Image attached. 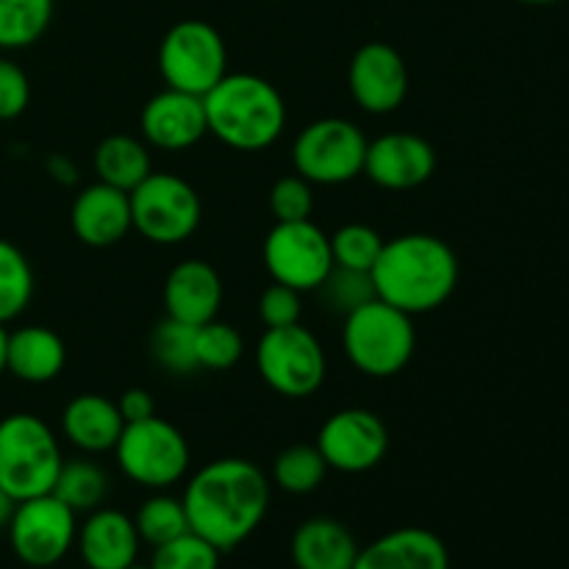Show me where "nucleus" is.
Wrapping results in <instances>:
<instances>
[{
    "mask_svg": "<svg viewBox=\"0 0 569 569\" xmlns=\"http://www.w3.org/2000/svg\"><path fill=\"white\" fill-rule=\"evenodd\" d=\"M189 531L220 553L253 537L270 509V478L248 459H217L200 467L181 495Z\"/></svg>",
    "mask_w": 569,
    "mask_h": 569,
    "instance_id": "obj_1",
    "label": "nucleus"
},
{
    "mask_svg": "<svg viewBox=\"0 0 569 569\" xmlns=\"http://www.w3.org/2000/svg\"><path fill=\"white\" fill-rule=\"evenodd\" d=\"M459 272L456 250L445 239L433 233H403L383 242L370 276L383 303L420 317L453 298Z\"/></svg>",
    "mask_w": 569,
    "mask_h": 569,
    "instance_id": "obj_2",
    "label": "nucleus"
},
{
    "mask_svg": "<svg viewBox=\"0 0 569 569\" xmlns=\"http://www.w3.org/2000/svg\"><path fill=\"white\" fill-rule=\"evenodd\" d=\"M203 106L211 137L242 153L272 148L287 128V100L256 72H226L203 94Z\"/></svg>",
    "mask_w": 569,
    "mask_h": 569,
    "instance_id": "obj_3",
    "label": "nucleus"
},
{
    "mask_svg": "<svg viewBox=\"0 0 569 569\" xmlns=\"http://www.w3.org/2000/svg\"><path fill=\"white\" fill-rule=\"evenodd\" d=\"M342 350L367 378H392L411 365L417 350L415 317L372 298L342 322Z\"/></svg>",
    "mask_w": 569,
    "mask_h": 569,
    "instance_id": "obj_4",
    "label": "nucleus"
},
{
    "mask_svg": "<svg viewBox=\"0 0 569 569\" xmlns=\"http://www.w3.org/2000/svg\"><path fill=\"white\" fill-rule=\"evenodd\" d=\"M61 465V445L42 417L14 411L0 420V489L14 503L53 492Z\"/></svg>",
    "mask_w": 569,
    "mask_h": 569,
    "instance_id": "obj_5",
    "label": "nucleus"
},
{
    "mask_svg": "<svg viewBox=\"0 0 569 569\" xmlns=\"http://www.w3.org/2000/svg\"><path fill=\"white\" fill-rule=\"evenodd\" d=\"M111 453L128 481L153 492H164L172 483L183 481L192 461L187 437L156 415L128 422Z\"/></svg>",
    "mask_w": 569,
    "mask_h": 569,
    "instance_id": "obj_6",
    "label": "nucleus"
},
{
    "mask_svg": "<svg viewBox=\"0 0 569 569\" xmlns=\"http://www.w3.org/2000/svg\"><path fill=\"white\" fill-rule=\"evenodd\" d=\"M256 370L276 395L303 400L326 383V350L320 339L300 322L267 328L256 345Z\"/></svg>",
    "mask_w": 569,
    "mask_h": 569,
    "instance_id": "obj_7",
    "label": "nucleus"
},
{
    "mask_svg": "<svg viewBox=\"0 0 569 569\" xmlns=\"http://www.w3.org/2000/svg\"><path fill=\"white\" fill-rule=\"evenodd\" d=\"M370 139L345 117L309 122L292 144V167L311 187H339L365 176Z\"/></svg>",
    "mask_w": 569,
    "mask_h": 569,
    "instance_id": "obj_8",
    "label": "nucleus"
},
{
    "mask_svg": "<svg viewBox=\"0 0 569 569\" xmlns=\"http://www.w3.org/2000/svg\"><path fill=\"white\" fill-rule=\"evenodd\" d=\"M133 231L153 244H181L194 237L203 220V203L198 189L172 172H150L133 192Z\"/></svg>",
    "mask_w": 569,
    "mask_h": 569,
    "instance_id": "obj_9",
    "label": "nucleus"
},
{
    "mask_svg": "<svg viewBox=\"0 0 569 569\" xmlns=\"http://www.w3.org/2000/svg\"><path fill=\"white\" fill-rule=\"evenodd\" d=\"M159 72L170 89L203 98L228 72L226 39L206 20L176 22L159 44Z\"/></svg>",
    "mask_w": 569,
    "mask_h": 569,
    "instance_id": "obj_10",
    "label": "nucleus"
},
{
    "mask_svg": "<svg viewBox=\"0 0 569 569\" xmlns=\"http://www.w3.org/2000/svg\"><path fill=\"white\" fill-rule=\"evenodd\" d=\"M9 542L26 567H56L72 550L78 537V515L53 492L22 500L9 520Z\"/></svg>",
    "mask_w": 569,
    "mask_h": 569,
    "instance_id": "obj_11",
    "label": "nucleus"
},
{
    "mask_svg": "<svg viewBox=\"0 0 569 569\" xmlns=\"http://www.w3.org/2000/svg\"><path fill=\"white\" fill-rule=\"evenodd\" d=\"M261 256L272 281L298 292H317L333 270L331 237L311 220L276 222Z\"/></svg>",
    "mask_w": 569,
    "mask_h": 569,
    "instance_id": "obj_12",
    "label": "nucleus"
},
{
    "mask_svg": "<svg viewBox=\"0 0 569 569\" xmlns=\"http://www.w3.org/2000/svg\"><path fill=\"white\" fill-rule=\"evenodd\" d=\"M315 445L328 470L359 476L376 470L383 461L389 450V428L376 411L342 409L322 422Z\"/></svg>",
    "mask_w": 569,
    "mask_h": 569,
    "instance_id": "obj_13",
    "label": "nucleus"
},
{
    "mask_svg": "<svg viewBox=\"0 0 569 569\" xmlns=\"http://www.w3.org/2000/svg\"><path fill=\"white\" fill-rule=\"evenodd\" d=\"M350 98L367 114H392L409 94V67L387 42H367L356 50L348 70Z\"/></svg>",
    "mask_w": 569,
    "mask_h": 569,
    "instance_id": "obj_14",
    "label": "nucleus"
},
{
    "mask_svg": "<svg viewBox=\"0 0 569 569\" xmlns=\"http://www.w3.org/2000/svg\"><path fill=\"white\" fill-rule=\"evenodd\" d=\"M437 172V150L428 139L409 131L381 133L367 144L365 176L389 192L417 189Z\"/></svg>",
    "mask_w": 569,
    "mask_h": 569,
    "instance_id": "obj_15",
    "label": "nucleus"
},
{
    "mask_svg": "<svg viewBox=\"0 0 569 569\" xmlns=\"http://www.w3.org/2000/svg\"><path fill=\"white\" fill-rule=\"evenodd\" d=\"M139 131L148 148L167 150V153L194 148L209 133L203 98L181 89H161L142 106Z\"/></svg>",
    "mask_w": 569,
    "mask_h": 569,
    "instance_id": "obj_16",
    "label": "nucleus"
},
{
    "mask_svg": "<svg viewBox=\"0 0 569 569\" xmlns=\"http://www.w3.org/2000/svg\"><path fill=\"white\" fill-rule=\"evenodd\" d=\"M72 233L87 248H111L133 231L131 198L109 183H89L76 194L70 209Z\"/></svg>",
    "mask_w": 569,
    "mask_h": 569,
    "instance_id": "obj_17",
    "label": "nucleus"
},
{
    "mask_svg": "<svg viewBox=\"0 0 569 569\" xmlns=\"http://www.w3.org/2000/svg\"><path fill=\"white\" fill-rule=\"evenodd\" d=\"M161 298L167 317L187 326H206L220 315L222 278L209 261L187 259L170 270Z\"/></svg>",
    "mask_w": 569,
    "mask_h": 569,
    "instance_id": "obj_18",
    "label": "nucleus"
},
{
    "mask_svg": "<svg viewBox=\"0 0 569 569\" xmlns=\"http://www.w3.org/2000/svg\"><path fill=\"white\" fill-rule=\"evenodd\" d=\"M78 553L87 569H126L137 561L139 539L133 517L117 509H94L78 526Z\"/></svg>",
    "mask_w": 569,
    "mask_h": 569,
    "instance_id": "obj_19",
    "label": "nucleus"
},
{
    "mask_svg": "<svg viewBox=\"0 0 569 569\" xmlns=\"http://www.w3.org/2000/svg\"><path fill=\"white\" fill-rule=\"evenodd\" d=\"M353 569H450V556L428 528H395L359 548Z\"/></svg>",
    "mask_w": 569,
    "mask_h": 569,
    "instance_id": "obj_20",
    "label": "nucleus"
},
{
    "mask_svg": "<svg viewBox=\"0 0 569 569\" xmlns=\"http://www.w3.org/2000/svg\"><path fill=\"white\" fill-rule=\"evenodd\" d=\"M122 428H126V420L117 409V400L98 392L76 395L61 415L64 439L87 456L111 453Z\"/></svg>",
    "mask_w": 569,
    "mask_h": 569,
    "instance_id": "obj_21",
    "label": "nucleus"
},
{
    "mask_svg": "<svg viewBox=\"0 0 569 569\" xmlns=\"http://www.w3.org/2000/svg\"><path fill=\"white\" fill-rule=\"evenodd\" d=\"M67 365V345L53 328L26 326L9 333L6 372L26 383H50Z\"/></svg>",
    "mask_w": 569,
    "mask_h": 569,
    "instance_id": "obj_22",
    "label": "nucleus"
},
{
    "mask_svg": "<svg viewBox=\"0 0 569 569\" xmlns=\"http://www.w3.org/2000/svg\"><path fill=\"white\" fill-rule=\"evenodd\" d=\"M359 545L353 533L331 517L300 522L292 537V561L298 569H353Z\"/></svg>",
    "mask_w": 569,
    "mask_h": 569,
    "instance_id": "obj_23",
    "label": "nucleus"
},
{
    "mask_svg": "<svg viewBox=\"0 0 569 569\" xmlns=\"http://www.w3.org/2000/svg\"><path fill=\"white\" fill-rule=\"evenodd\" d=\"M92 167L100 183L133 192L153 172V159H150V148L144 139L111 133L94 148Z\"/></svg>",
    "mask_w": 569,
    "mask_h": 569,
    "instance_id": "obj_24",
    "label": "nucleus"
},
{
    "mask_svg": "<svg viewBox=\"0 0 569 569\" xmlns=\"http://www.w3.org/2000/svg\"><path fill=\"white\" fill-rule=\"evenodd\" d=\"M53 495L61 503L70 506L76 515L94 511L103 506L109 495V476L92 459H70L61 465L59 478L53 483Z\"/></svg>",
    "mask_w": 569,
    "mask_h": 569,
    "instance_id": "obj_25",
    "label": "nucleus"
},
{
    "mask_svg": "<svg viewBox=\"0 0 569 569\" xmlns=\"http://www.w3.org/2000/svg\"><path fill=\"white\" fill-rule=\"evenodd\" d=\"M53 20V0H0V50L37 44Z\"/></svg>",
    "mask_w": 569,
    "mask_h": 569,
    "instance_id": "obj_26",
    "label": "nucleus"
},
{
    "mask_svg": "<svg viewBox=\"0 0 569 569\" xmlns=\"http://www.w3.org/2000/svg\"><path fill=\"white\" fill-rule=\"evenodd\" d=\"M33 270L20 248L0 237V326L14 322L31 306Z\"/></svg>",
    "mask_w": 569,
    "mask_h": 569,
    "instance_id": "obj_27",
    "label": "nucleus"
},
{
    "mask_svg": "<svg viewBox=\"0 0 569 569\" xmlns=\"http://www.w3.org/2000/svg\"><path fill=\"white\" fill-rule=\"evenodd\" d=\"M328 465L317 445H292L272 461V483L289 495H309L322 487Z\"/></svg>",
    "mask_w": 569,
    "mask_h": 569,
    "instance_id": "obj_28",
    "label": "nucleus"
},
{
    "mask_svg": "<svg viewBox=\"0 0 569 569\" xmlns=\"http://www.w3.org/2000/svg\"><path fill=\"white\" fill-rule=\"evenodd\" d=\"M194 337H198V326L164 317L150 333V353H153L156 365L170 376H192L194 370H200Z\"/></svg>",
    "mask_w": 569,
    "mask_h": 569,
    "instance_id": "obj_29",
    "label": "nucleus"
},
{
    "mask_svg": "<svg viewBox=\"0 0 569 569\" xmlns=\"http://www.w3.org/2000/svg\"><path fill=\"white\" fill-rule=\"evenodd\" d=\"M133 526H137L139 539L150 548H159V545L172 542L181 533L189 531L187 509H183L181 498H172V495H150L142 506H139L137 517H133Z\"/></svg>",
    "mask_w": 569,
    "mask_h": 569,
    "instance_id": "obj_30",
    "label": "nucleus"
},
{
    "mask_svg": "<svg viewBox=\"0 0 569 569\" xmlns=\"http://www.w3.org/2000/svg\"><path fill=\"white\" fill-rule=\"evenodd\" d=\"M383 242L387 239L365 222H348L339 231L331 233V256L333 267H345V270L370 272L376 267L378 256H381Z\"/></svg>",
    "mask_w": 569,
    "mask_h": 569,
    "instance_id": "obj_31",
    "label": "nucleus"
},
{
    "mask_svg": "<svg viewBox=\"0 0 569 569\" xmlns=\"http://www.w3.org/2000/svg\"><path fill=\"white\" fill-rule=\"evenodd\" d=\"M194 353H198L200 370L226 372L233 365H239L244 353V339L231 322L211 320L206 326H198L194 337Z\"/></svg>",
    "mask_w": 569,
    "mask_h": 569,
    "instance_id": "obj_32",
    "label": "nucleus"
},
{
    "mask_svg": "<svg viewBox=\"0 0 569 569\" xmlns=\"http://www.w3.org/2000/svg\"><path fill=\"white\" fill-rule=\"evenodd\" d=\"M317 292H320V298L326 300L328 309L337 311V315L342 317H348L350 311H356L359 306L370 303L372 298H378L370 272L345 270V267H333Z\"/></svg>",
    "mask_w": 569,
    "mask_h": 569,
    "instance_id": "obj_33",
    "label": "nucleus"
},
{
    "mask_svg": "<svg viewBox=\"0 0 569 569\" xmlns=\"http://www.w3.org/2000/svg\"><path fill=\"white\" fill-rule=\"evenodd\" d=\"M150 569H220V550L187 531L172 542L153 548Z\"/></svg>",
    "mask_w": 569,
    "mask_h": 569,
    "instance_id": "obj_34",
    "label": "nucleus"
},
{
    "mask_svg": "<svg viewBox=\"0 0 569 569\" xmlns=\"http://www.w3.org/2000/svg\"><path fill=\"white\" fill-rule=\"evenodd\" d=\"M270 211L276 222H300L311 220L315 211V187L298 172L278 178L270 189Z\"/></svg>",
    "mask_w": 569,
    "mask_h": 569,
    "instance_id": "obj_35",
    "label": "nucleus"
},
{
    "mask_svg": "<svg viewBox=\"0 0 569 569\" xmlns=\"http://www.w3.org/2000/svg\"><path fill=\"white\" fill-rule=\"evenodd\" d=\"M300 295L303 292H298V289L272 281L259 298V320L264 322V328H283L300 322V315H303Z\"/></svg>",
    "mask_w": 569,
    "mask_h": 569,
    "instance_id": "obj_36",
    "label": "nucleus"
},
{
    "mask_svg": "<svg viewBox=\"0 0 569 569\" xmlns=\"http://www.w3.org/2000/svg\"><path fill=\"white\" fill-rule=\"evenodd\" d=\"M31 103V81L17 61L0 59V122L17 120Z\"/></svg>",
    "mask_w": 569,
    "mask_h": 569,
    "instance_id": "obj_37",
    "label": "nucleus"
},
{
    "mask_svg": "<svg viewBox=\"0 0 569 569\" xmlns=\"http://www.w3.org/2000/svg\"><path fill=\"white\" fill-rule=\"evenodd\" d=\"M117 409H120L122 420L128 422H139V420H148V417L156 415V403L153 398H150L148 389H126V392L120 395V400H117Z\"/></svg>",
    "mask_w": 569,
    "mask_h": 569,
    "instance_id": "obj_38",
    "label": "nucleus"
},
{
    "mask_svg": "<svg viewBox=\"0 0 569 569\" xmlns=\"http://www.w3.org/2000/svg\"><path fill=\"white\" fill-rule=\"evenodd\" d=\"M48 172L56 178L59 183H76L78 181V170L67 156H53L48 161Z\"/></svg>",
    "mask_w": 569,
    "mask_h": 569,
    "instance_id": "obj_39",
    "label": "nucleus"
},
{
    "mask_svg": "<svg viewBox=\"0 0 569 569\" xmlns=\"http://www.w3.org/2000/svg\"><path fill=\"white\" fill-rule=\"evenodd\" d=\"M14 500L9 498V495L3 492V489H0V528H6L9 526V520H11V511H14Z\"/></svg>",
    "mask_w": 569,
    "mask_h": 569,
    "instance_id": "obj_40",
    "label": "nucleus"
},
{
    "mask_svg": "<svg viewBox=\"0 0 569 569\" xmlns=\"http://www.w3.org/2000/svg\"><path fill=\"white\" fill-rule=\"evenodd\" d=\"M6 342H9V331L6 326H0V376L6 372Z\"/></svg>",
    "mask_w": 569,
    "mask_h": 569,
    "instance_id": "obj_41",
    "label": "nucleus"
},
{
    "mask_svg": "<svg viewBox=\"0 0 569 569\" xmlns=\"http://www.w3.org/2000/svg\"><path fill=\"white\" fill-rule=\"evenodd\" d=\"M515 3H522V6H553V3H559V0H515Z\"/></svg>",
    "mask_w": 569,
    "mask_h": 569,
    "instance_id": "obj_42",
    "label": "nucleus"
},
{
    "mask_svg": "<svg viewBox=\"0 0 569 569\" xmlns=\"http://www.w3.org/2000/svg\"><path fill=\"white\" fill-rule=\"evenodd\" d=\"M126 569H150V565H139V561H133V565L126 567Z\"/></svg>",
    "mask_w": 569,
    "mask_h": 569,
    "instance_id": "obj_43",
    "label": "nucleus"
}]
</instances>
